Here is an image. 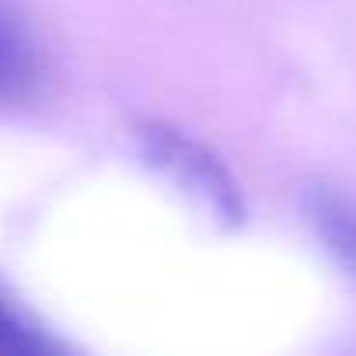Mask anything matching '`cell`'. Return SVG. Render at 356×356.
<instances>
[{
    "label": "cell",
    "instance_id": "cell-1",
    "mask_svg": "<svg viewBox=\"0 0 356 356\" xmlns=\"http://www.w3.org/2000/svg\"><path fill=\"white\" fill-rule=\"evenodd\" d=\"M136 150L150 171L171 182L189 203H196L217 227H241L248 220V207L238 178L224 164L217 150H210L193 133L178 129L164 119L136 122Z\"/></svg>",
    "mask_w": 356,
    "mask_h": 356
},
{
    "label": "cell",
    "instance_id": "cell-2",
    "mask_svg": "<svg viewBox=\"0 0 356 356\" xmlns=\"http://www.w3.org/2000/svg\"><path fill=\"white\" fill-rule=\"evenodd\" d=\"M46 81L42 46L25 15L0 0V105H25Z\"/></svg>",
    "mask_w": 356,
    "mask_h": 356
},
{
    "label": "cell",
    "instance_id": "cell-3",
    "mask_svg": "<svg viewBox=\"0 0 356 356\" xmlns=\"http://www.w3.org/2000/svg\"><path fill=\"white\" fill-rule=\"evenodd\" d=\"M304 217L335 266L356 280V196L335 186H311L304 193Z\"/></svg>",
    "mask_w": 356,
    "mask_h": 356
},
{
    "label": "cell",
    "instance_id": "cell-4",
    "mask_svg": "<svg viewBox=\"0 0 356 356\" xmlns=\"http://www.w3.org/2000/svg\"><path fill=\"white\" fill-rule=\"evenodd\" d=\"M60 346L0 297V356H56Z\"/></svg>",
    "mask_w": 356,
    "mask_h": 356
}]
</instances>
